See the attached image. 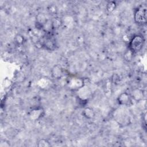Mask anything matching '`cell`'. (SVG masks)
Instances as JSON below:
<instances>
[{
  "label": "cell",
  "instance_id": "cell-2",
  "mask_svg": "<svg viewBox=\"0 0 147 147\" xmlns=\"http://www.w3.org/2000/svg\"><path fill=\"white\" fill-rule=\"evenodd\" d=\"M135 22L139 25H145L147 21V10L146 7L140 6L135 11L134 14Z\"/></svg>",
  "mask_w": 147,
  "mask_h": 147
},
{
  "label": "cell",
  "instance_id": "cell-11",
  "mask_svg": "<svg viewBox=\"0 0 147 147\" xmlns=\"http://www.w3.org/2000/svg\"><path fill=\"white\" fill-rule=\"evenodd\" d=\"M45 47H47L48 48H49L50 49H52V48L54 47V46H55L53 41L51 39H48L47 41H45Z\"/></svg>",
  "mask_w": 147,
  "mask_h": 147
},
{
  "label": "cell",
  "instance_id": "cell-3",
  "mask_svg": "<svg viewBox=\"0 0 147 147\" xmlns=\"http://www.w3.org/2000/svg\"><path fill=\"white\" fill-rule=\"evenodd\" d=\"M84 86L83 80L80 78H72L68 83V86L72 90H78L79 88L82 87Z\"/></svg>",
  "mask_w": 147,
  "mask_h": 147
},
{
  "label": "cell",
  "instance_id": "cell-9",
  "mask_svg": "<svg viewBox=\"0 0 147 147\" xmlns=\"http://www.w3.org/2000/svg\"><path fill=\"white\" fill-rule=\"evenodd\" d=\"M37 146L39 147H48L51 146V144L49 142V141L47 140L42 138L38 142Z\"/></svg>",
  "mask_w": 147,
  "mask_h": 147
},
{
  "label": "cell",
  "instance_id": "cell-7",
  "mask_svg": "<svg viewBox=\"0 0 147 147\" xmlns=\"http://www.w3.org/2000/svg\"><path fill=\"white\" fill-rule=\"evenodd\" d=\"M51 73H52V76L58 79L61 78L63 75V69L59 65H55L52 70H51Z\"/></svg>",
  "mask_w": 147,
  "mask_h": 147
},
{
  "label": "cell",
  "instance_id": "cell-13",
  "mask_svg": "<svg viewBox=\"0 0 147 147\" xmlns=\"http://www.w3.org/2000/svg\"><path fill=\"white\" fill-rule=\"evenodd\" d=\"M113 82L114 84H118L120 82V78L119 76L117 74H114L112 77Z\"/></svg>",
  "mask_w": 147,
  "mask_h": 147
},
{
  "label": "cell",
  "instance_id": "cell-12",
  "mask_svg": "<svg viewBox=\"0 0 147 147\" xmlns=\"http://www.w3.org/2000/svg\"><path fill=\"white\" fill-rule=\"evenodd\" d=\"M61 25V22L60 21V20H58L57 18H55L52 22V25L53 28H58Z\"/></svg>",
  "mask_w": 147,
  "mask_h": 147
},
{
  "label": "cell",
  "instance_id": "cell-4",
  "mask_svg": "<svg viewBox=\"0 0 147 147\" xmlns=\"http://www.w3.org/2000/svg\"><path fill=\"white\" fill-rule=\"evenodd\" d=\"M131 98L130 95L127 92L121 93L118 97L117 100L121 105H129L131 103Z\"/></svg>",
  "mask_w": 147,
  "mask_h": 147
},
{
  "label": "cell",
  "instance_id": "cell-8",
  "mask_svg": "<svg viewBox=\"0 0 147 147\" xmlns=\"http://www.w3.org/2000/svg\"><path fill=\"white\" fill-rule=\"evenodd\" d=\"M83 115L89 119H92L95 117V113L92 109L90 107H86L84 109L82 112Z\"/></svg>",
  "mask_w": 147,
  "mask_h": 147
},
{
  "label": "cell",
  "instance_id": "cell-14",
  "mask_svg": "<svg viewBox=\"0 0 147 147\" xmlns=\"http://www.w3.org/2000/svg\"><path fill=\"white\" fill-rule=\"evenodd\" d=\"M16 41L18 44H21L23 41V37L20 35H17L16 37Z\"/></svg>",
  "mask_w": 147,
  "mask_h": 147
},
{
  "label": "cell",
  "instance_id": "cell-10",
  "mask_svg": "<svg viewBox=\"0 0 147 147\" xmlns=\"http://www.w3.org/2000/svg\"><path fill=\"white\" fill-rule=\"evenodd\" d=\"M116 7V3L114 1H110L106 5V10L109 12H112Z\"/></svg>",
  "mask_w": 147,
  "mask_h": 147
},
{
  "label": "cell",
  "instance_id": "cell-6",
  "mask_svg": "<svg viewBox=\"0 0 147 147\" xmlns=\"http://www.w3.org/2000/svg\"><path fill=\"white\" fill-rule=\"evenodd\" d=\"M78 95L79 96L82 100H86L88 98L90 97L91 91L86 86H83L82 87L79 88L78 90Z\"/></svg>",
  "mask_w": 147,
  "mask_h": 147
},
{
  "label": "cell",
  "instance_id": "cell-5",
  "mask_svg": "<svg viewBox=\"0 0 147 147\" xmlns=\"http://www.w3.org/2000/svg\"><path fill=\"white\" fill-rule=\"evenodd\" d=\"M130 96L134 100L139 102L141 100L144 96V92L140 88H134L132 90Z\"/></svg>",
  "mask_w": 147,
  "mask_h": 147
},
{
  "label": "cell",
  "instance_id": "cell-1",
  "mask_svg": "<svg viewBox=\"0 0 147 147\" xmlns=\"http://www.w3.org/2000/svg\"><path fill=\"white\" fill-rule=\"evenodd\" d=\"M145 39L142 35H135L130 40L129 44V49L133 53L140 52L144 47Z\"/></svg>",
  "mask_w": 147,
  "mask_h": 147
}]
</instances>
